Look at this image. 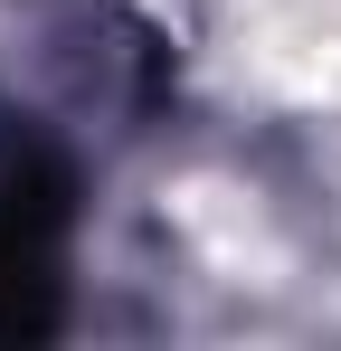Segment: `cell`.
Instances as JSON below:
<instances>
[{"mask_svg": "<svg viewBox=\"0 0 341 351\" xmlns=\"http://www.w3.org/2000/svg\"><path fill=\"white\" fill-rule=\"evenodd\" d=\"M76 180L38 133L0 143V342L57 332V237H66Z\"/></svg>", "mask_w": 341, "mask_h": 351, "instance_id": "cell-1", "label": "cell"}]
</instances>
